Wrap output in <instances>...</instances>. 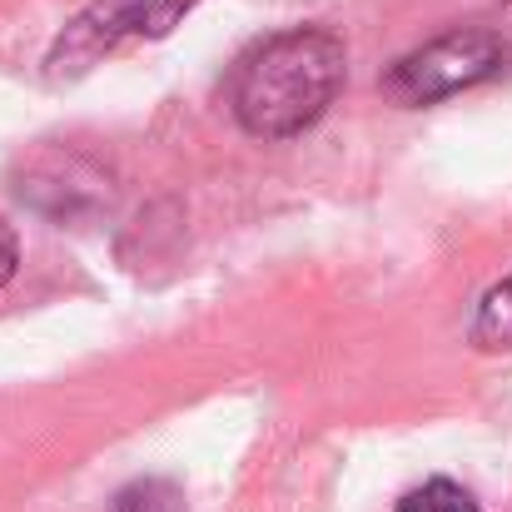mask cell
<instances>
[{
    "label": "cell",
    "instance_id": "6da1fadb",
    "mask_svg": "<svg viewBox=\"0 0 512 512\" xmlns=\"http://www.w3.org/2000/svg\"><path fill=\"white\" fill-rule=\"evenodd\" d=\"M348 55L319 25H294L239 55L229 75V110L254 140H294L339 100Z\"/></svg>",
    "mask_w": 512,
    "mask_h": 512
},
{
    "label": "cell",
    "instance_id": "7a4b0ae2",
    "mask_svg": "<svg viewBox=\"0 0 512 512\" xmlns=\"http://www.w3.org/2000/svg\"><path fill=\"white\" fill-rule=\"evenodd\" d=\"M512 65V45L498 30H448L418 50H408L403 60H393V70L383 75V95L393 105H438L448 95H463V90H478L488 80H498Z\"/></svg>",
    "mask_w": 512,
    "mask_h": 512
},
{
    "label": "cell",
    "instance_id": "3957f363",
    "mask_svg": "<svg viewBox=\"0 0 512 512\" xmlns=\"http://www.w3.org/2000/svg\"><path fill=\"white\" fill-rule=\"evenodd\" d=\"M189 10H194V0H95L55 40L50 75H85L100 55H110L120 45L165 40Z\"/></svg>",
    "mask_w": 512,
    "mask_h": 512
},
{
    "label": "cell",
    "instance_id": "277c9868",
    "mask_svg": "<svg viewBox=\"0 0 512 512\" xmlns=\"http://www.w3.org/2000/svg\"><path fill=\"white\" fill-rule=\"evenodd\" d=\"M473 343L488 353H508L512 348V274L503 284H493L473 314Z\"/></svg>",
    "mask_w": 512,
    "mask_h": 512
},
{
    "label": "cell",
    "instance_id": "5b68a950",
    "mask_svg": "<svg viewBox=\"0 0 512 512\" xmlns=\"http://www.w3.org/2000/svg\"><path fill=\"white\" fill-rule=\"evenodd\" d=\"M393 512H483V508H478V498H473L463 483H453V478H428L423 488L403 493Z\"/></svg>",
    "mask_w": 512,
    "mask_h": 512
},
{
    "label": "cell",
    "instance_id": "8992f818",
    "mask_svg": "<svg viewBox=\"0 0 512 512\" xmlns=\"http://www.w3.org/2000/svg\"><path fill=\"white\" fill-rule=\"evenodd\" d=\"M115 512H184V493L170 478H135L115 498Z\"/></svg>",
    "mask_w": 512,
    "mask_h": 512
},
{
    "label": "cell",
    "instance_id": "52a82bcc",
    "mask_svg": "<svg viewBox=\"0 0 512 512\" xmlns=\"http://www.w3.org/2000/svg\"><path fill=\"white\" fill-rule=\"evenodd\" d=\"M15 264H20V244H15V229L0 219V289L15 279Z\"/></svg>",
    "mask_w": 512,
    "mask_h": 512
}]
</instances>
